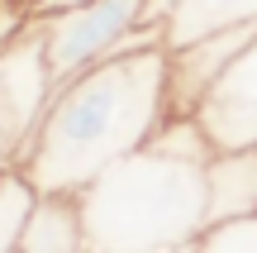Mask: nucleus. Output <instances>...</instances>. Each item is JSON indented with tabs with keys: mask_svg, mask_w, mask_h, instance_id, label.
Segmentation results:
<instances>
[{
	"mask_svg": "<svg viewBox=\"0 0 257 253\" xmlns=\"http://www.w3.org/2000/svg\"><path fill=\"white\" fill-rule=\"evenodd\" d=\"M38 187L24 177V172H0V253H19V239H24V225L34 215Z\"/></svg>",
	"mask_w": 257,
	"mask_h": 253,
	"instance_id": "nucleus-10",
	"label": "nucleus"
},
{
	"mask_svg": "<svg viewBox=\"0 0 257 253\" xmlns=\"http://www.w3.org/2000/svg\"><path fill=\"white\" fill-rule=\"evenodd\" d=\"M167 120V48H128L53 91L19 172L38 187V196H81Z\"/></svg>",
	"mask_w": 257,
	"mask_h": 253,
	"instance_id": "nucleus-1",
	"label": "nucleus"
},
{
	"mask_svg": "<svg viewBox=\"0 0 257 253\" xmlns=\"http://www.w3.org/2000/svg\"><path fill=\"white\" fill-rule=\"evenodd\" d=\"M257 38V24L248 29H224V34H205L195 43L167 48V101L172 115H195L210 86L229 72V62Z\"/></svg>",
	"mask_w": 257,
	"mask_h": 253,
	"instance_id": "nucleus-6",
	"label": "nucleus"
},
{
	"mask_svg": "<svg viewBox=\"0 0 257 253\" xmlns=\"http://www.w3.org/2000/svg\"><path fill=\"white\" fill-rule=\"evenodd\" d=\"M257 24V0H176L172 19L162 29L167 48L195 43L205 34H224V29H248Z\"/></svg>",
	"mask_w": 257,
	"mask_h": 253,
	"instance_id": "nucleus-9",
	"label": "nucleus"
},
{
	"mask_svg": "<svg viewBox=\"0 0 257 253\" xmlns=\"http://www.w3.org/2000/svg\"><path fill=\"white\" fill-rule=\"evenodd\" d=\"M53 91L57 81L43 62L38 19H34V29L0 53V172L24 167V153L38 134V120H43Z\"/></svg>",
	"mask_w": 257,
	"mask_h": 253,
	"instance_id": "nucleus-4",
	"label": "nucleus"
},
{
	"mask_svg": "<svg viewBox=\"0 0 257 253\" xmlns=\"http://www.w3.org/2000/svg\"><path fill=\"white\" fill-rule=\"evenodd\" d=\"M19 253H91L76 196H38L24 225Z\"/></svg>",
	"mask_w": 257,
	"mask_h": 253,
	"instance_id": "nucleus-8",
	"label": "nucleus"
},
{
	"mask_svg": "<svg viewBox=\"0 0 257 253\" xmlns=\"http://www.w3.org/2000/svg\"><path fill=\"white\" fill-rule=\"evenodd\" d=\"M38 43L53 81L62 86L128 48L162 43V29H143V0H76L38 15Z\"/></svg>",
	"mask_w": 257,
	"mask_h": 253,
	"instance_id": "nucleus-3",
	"label": "nucleus"
},
{
	"mask_svg": "<svg viewBox=\"0 0 257 253\" xmlns=\"http://www.w3.org/2000/svg\"><path fill=\"white\" fill-rule=\"evenodd\" d=\"M195 120L214 148H252L257 143V38L210 86Z\"/></svg>",
	"mask_w": 257,
	"mask_h": 253,
	"instance_id": "nucleus-5",
	"label": "nucleus"
},
{
	"mask_svg": "<svg viewBox=\"0 0 257 253\" xmlns=\"http://www.w3.org/2000/svg\"><path fill=\"white\" fill-rule=\"evenodd\" d=\"M191 253H257V215L205 225V234L191 244Z\"/></svg>",
	"mask_w": 257,
	"mask_h": 253,
	"instance_id": "nucleus-11",
	"label": "nucleus"
},
{
	"mask_svg": "<svg viewBox=\"0 0 257 253\" xmlns=\"http://www.w3.org/2000/svg\"><path fill=\"white\" fill-rule=\"evenodd\" d=\"M205 162L148 139L76 196L91 253H186L205 234Z\"/></svg>",
	"mask_w": 257,
	"mask_h": 253,
	"instance_id": "nucleus-2",
	"label": "nucleus"
},
{
	"mask_svg": "<svg viewBox=\"0 0 257 253\" xmlns=\"http://www.w3.org/2000/svg\"><path fill=\"white\" fill-rule=\"evenodd\" d=\"M34 5H24V0H0V53H5L10 43H19V38L34 29Z\"/></svg>",
	"mask_w": 257,
	"mask_h": 253,
	"instance_id": "nucleus-12",
	"label": "nucleus"
},
{
	"mask_svg": "<svg viewBox=\"0 0 257 253\" xmlns=\"http://www.w3.org/2000/svg\"><path fill=\"white\" fill-rule=\"evenodd\" d=\"M186 253H191V248H186Z\"/></svg>",
	"mask_w": 257,
	"mask_h": 253,
	"instance_id": "nucleus-15",
	"label": "nucleus"
},
{
	"mask_svg": "<svg viewBox=\"0 0 257 253\" xmlns=\"http://www.w3.org/2000/svg\"><path fill=\"white\" fill-rule=\"evenodd\" d=\"M24 5H34V0H24Z\"/></svg>",
	"mask_w": 257,
	"mask_h": 253,
	"instance_id": "nucleus-14",
	"label": "nucleus"
},
{
	"mask_svg": "<svg viewBox=\"0 0 257 253\" xmlns=\"http://www.w3.org/2000/svg\"><path fill=\"white\" fill-rule=\"evenodd\" d=\"M205 215H210V225L257 215V143L210 153V162H205Z\"/></svg>",
	"mask_w": 257,
	"mask_h": 253,
	"instance_id": "nucleus-7",
	"label": "nucleus"
},
{
	"mask_svg": "<svg viewBox=\"0 0 257 253\" xmlns=\"http://www.w3.org/2000/svg\"><path fill=\"white\" fill-rule=\"evenodd\" d=\"M62 5H76V0H34V15H48V10H62Z\"/></svg>",
	"mask_w": 257,
	"mask_h": 253,
	"instance_id": "nucleus-13",
	"label": "nucleus"
}]
</instances>
